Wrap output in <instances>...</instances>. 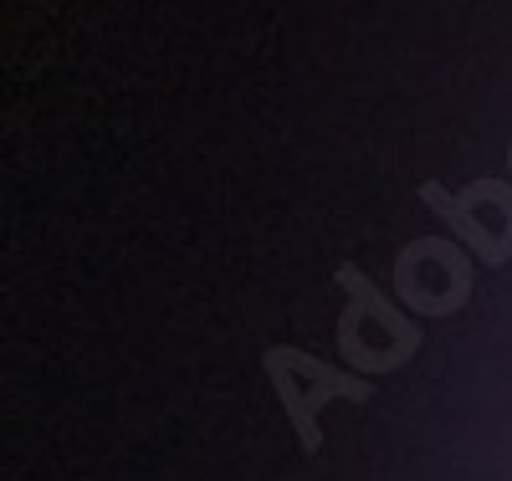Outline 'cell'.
I'll return each mask as SVG.
<instances>
[{
	"label": "cell",
	"instance_id": "cell-1",
	"mask_svg": "<svg viewBox=\"0 0 512 481\" xmlns=\"http://www.w3.org/2000/svg\"><path fill=\"white\" fill-rule=\"evenodd\" d=\"M395 287L415 313L441 318V313H451V308L466 302L472 272H466V261L446 241H415V246H405L400 267H395Z\"/></svg>",
	"mask_w": 512,
	"mask_h": 481
}]
</instances>
